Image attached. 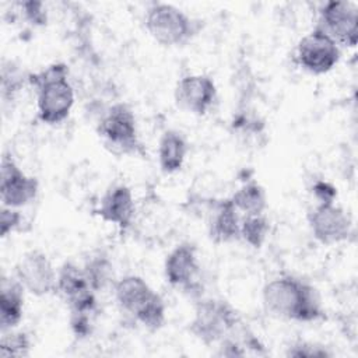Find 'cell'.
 <instances>
[{
  "instance_id": "cell-18",
  "label": "cell",
  "mask_w": 358,
  "mask_h": 358,
  "mask_svg": "<svg viewBox=\"0 0 358 358\" xmlns=\"http://www.w3.org/2000/svg\"><path fill=\"white\" fill-rule=\"evenodd\" d=\"M189 151L185 136L175 129L165 130L158 141V165L166 175L182 169Z\"/></svg>"
},
{
  "instance_id": "cell-12",
  "label": "cell",
  "mask_w": 358,
  "mask_h": 358,
  "mask_svg": "<svg viewBox=\"0 0 358 358\" xmlns=\"http://www.w3.org/2000/svg\"><path fill=\"white\" fill-rule=\"evenodd\" d=\"M217 99V85L210 76L189 74L182 77L175 88L176 105L193 115L203 116Z\"/></svg>"
},
{
  "instance_id": "cell-29",
  "label": "cell",
  "mask_w": 358,
  "mask_h": 358,
  "mask_svg": "<svg viewBox=\"0 0 358 358\" xmlns=\"http://www.w3.org/2000/svg\"><path fill=\"white\" fill-rule=\"evenodd\" d=\"M312 190H313L315 197L319 200L317 203H331L337 197L336 187L326 180L315 182Z\"/></svg>"
},
{
  "instance_id": "cell-13",
  "label": "cell",
  "mask_w": 358,
  "mask_h": 358,
  "mask_svg": "<svg viewBox=\"0 0 358 358\" xmlns=\"http://www.w3.org/2000/svg\"><path fill=\"white\" fill-rule=\"evenodd\" d=\"M200 266L196 248L192 243H180L175 246L166 256L164 263V274L166 282L185 291H193L199 287L196 277Z\"/></svg>"
},
{
  "instance_id": "cell-21",
  "label": "cell",
  "mask_w": 358,
  "mask_h": 358,
  "mask_svg": "<svg viewBox=\"0 0 358 358\" xmlns=\"http://www.w3.org/2000/svg\"><path fill=\"white\" fill-rule=\"evenodd\" d=\"M270 232V222L264 214L257 215H242L239 238L250 248L259 249L267 239Z\"/></svg>"
},
{
  "instance_id": "cell-15",
  "label": "cell",
  "mask_w": 358,
  "mask_h": 358,
  "mask_svg": "<svg viewBox=\"0 0 358 358\" xmlns=\"http://www.w3.org/2000/svg\"><path fill=\"white\" fill-rule=\"evenodd\" d=\"M241 214L231 199H222L211 204L208 213V236L215 243H227L239 239Z\"/></svg>"
},
{
  "instance_id": "cell-20",
  "label": "cell",
  "mask_w": 358,
  "mask_h": 358,
  "mask_svg": "<svg viewBox=\"0 0 358 358\" xmlns=\"http://www.w3.org/2000/svg\"><path fill=\"white\" fill-rule=\"evenodd\" d=\"M83 268L85 271L91 288L95 292L108 287L113 280V266L109 257L102 252L91 255L85 260Z\"/></svg>"
},
{
  "instance_id": "cell-22",
  "label": "cell",
  "mask_w": 358,
  "mask_h": 358,
  "mask_svg": "<svg viewBox=\"0 0 358 358\" xmlns=\"http://www.w3.org/2000/svg\"><path fill=\"white\" fill-rule=\"evenodd\" d=\"M133 317L148 330H159L166 320V306L162 296L155 292Z\"/></svg>"
},
{
  "instance_id": "cell-9",
  "label": "cell",
  "mask_w": 358,
  "mask_h": 358,
  "mask_svg": "<svg viewBox=\"0 0 358 358\" xmlns=\"http://www.w3.org/2000/svg\"><path fill=\"white\" fill-rule=\"evenodd\" d=\"M317 27L338 46L354 48L358 41V7L350 1H327L320 7Z\"/></svg>"
},
{
  "instance_id": "cell-8",
  "label": "cell",
  "mask_w": 358,
  "mask_h": 358,
  "mask_svg": "<svg viewBox=\"0 0 358 358\" xmlns=\"http://www.w3.org/2000/svg\"><path fill=\"white\" fill-rule=\"evenodd\" d=\"M308 225L313 238L322 245L344 242L352 231L350 214L334 201L317 203L308 213Z\"/></svg>"
},
{
  "instance_id": "cell-26",
  "label": "cell",
  "mask_w": 358,
  "mask_h": 358,
  "mask_svg": "<svg viewBox=\"0 0 358 358\" xmlns=\"http://www.w3.org/2000/svg\"><path fill=\"white\" fill-rule=\"evenodd\" d=\"M20 6H21L24 18L29 24H32L35 27H42V25H45L48 22V13L45 10L43 3L29 0V1L21 3Z\"/></svg>"
},
{
  "instance_id": "cell-16",
  "label": "cell",
  "mask_w": 358,
  "mask_h": 358,
  "mask_svg": "<svg viewBox=\"0 0 358 358\" xmlns=\"http://www.w3.org/2000/svg\"><path fill=\"white\" fill-rule=\"evenodd\" d=\"M115 299L119 308L134 316L155 294L140 275H124L115 282Z\"/></svg>"
},
{
  "instance_id": "cell-10",
  "label": "cell",
  "mask_w": 358,
  "mask_h": 358,
  "mask_svg": "<svg viewBox=\"0 0 358 358\" xmlns=\"http://www.w3.org/2000/svg\"><path fill=\"white\" fill-rule=\"evenodd\" d=\"M39 192L36 178L27 175L8 154H4L0 165V199L1 204L20 208L34 201Z\"/></svg>"
},
{
  "instance_id": "cell-23",
  "label": "cell",
  "mask_w": 358,
  "mask_h": 358,
  "mask_svg": "<svg viewBox=\"0 0 358 358\" xmlns=\"http://www.w3.org/2000/svg\"><path fill=\"white\" fill-rule=\"evenodd\" d=\"M31 347L29 338L24 331H15L14 329L1 331L0 338V355L1 357H24Z\"/></svg>"
},
{
  "instance_id": "cell-2",
  "label": "cell",
  "mask_w": 358,
  "mask_h": 358,
  "mask_svg": "<svg viewBox=\"0 0 358 358\" xmlns=\"http://www.w3.org/2000/svg\"><path fill=\"white\" fill-rule=\"evenodd\" d=\"M28 83L36 90L38 119L42 123L57 124L69 117L74 105V88L64 63H53L39 73L28 74Z\"/></svg>"
},
{
  "instance_id": "cell-1",
  "label": "cell",
  "mask_w": 358,
  "mask_h": 358,
  "mask_svg": "<svg viewBox=\"0 0 358 358\" xmlns=\"http://www.w3.org/2000/svg\"><path fill=\"white\" fill-rule=\"evenodd\" d=\"M262 299L266 310L281 319L309 323L324 316L316 288L292 275L268 281L263 287Z\"/></svg>"
},
{
  "instance_id": "cell-5",
  "label": "cell",
  "mask_w": 358,
  "mask_h": 358,
  "mask_svg": "<svg viewBox=\"0 0 358 358\" xmlns=\"http://www.w3.org/2000/svg\"><path fill=\"white\" fill-rule=\"evenodd\" d=\"M96 133L103 144L115 154H137L141 144L137 133L136 116L127 103L117 102L102 115Z\"/></svg>"
},
{
  "instance_id": "cell-7",
  "label": "cell",
  "mask_w": 358,
  "mask_h": 358,
  "mask_svg": "<svg viewBox=\"0 0 358 358\" xmlns=\"http://www.w3.org/2000/svg\"><path fill=\"white\" fill-rule=\"evenodd\" d=\"M15 278L24 289L35 296L57 291V270L48 255L39 249L25 252L15 264Z\"/></svg>"
},
{
  "instance_id": "cell-19",
  "label": "cell",
  "mask_w": 358,
  "mask_h": 358,
  "mask_svg": "<svg viewBox=\"0 0 358 358\" xmlns=\"http://www.w3.org/2000/svg\"><path fill=\"white\" fill-rule=\"evenodd\" d=\"M229 199L242 215L264 214L267 206L266 190L257 182H248L242 185Z\"/></svg>"
},
{
  "instance_id": "cell-17",
  "label": "cell",
  "mask_w": 358,
  "mask_h": 358,
  "mask_svg": "<svg viewBox=\"0 0 358 358\" xmlns=\"http://www.w3.org/2000/svg\"><path fill=\"white\" fill-rule=\"evenodd\" d=\"M24 287L17 278H1L0 329L7 331L20 324L24 313Z\"/></svg>"
},
{
  "instance_id": "cell-3",
  "label": "cell",
  "mask_w": 358,
  "mask_h": 358,
  "mask_svg": "<svg viewBox=\"0 0 358 358\" xmlns=\"http://www.w3.org/2000/svg\"><path fill=\"white\" fill-rule=\"evenodd\" d=\"M241 324L235 308L217 298H200L190 320V333L206 345L220 343Z\"/></svg>"
},
{
  "instance_id": "cell-25",
  "label": "cell",
  "mask_w": 358,
  "mask_h": 358,
  "mask_svg": "<svg viewBox=\"0 0 358 358\" xmlns=\"http://www.w3.org/2000/svg\"><path fill=\"white\" fill-rule=\"evenodd\" d=\"M21 221H22V215L18 208H13V207H7V206L1 204V208H0V235H1V238H6L7 235H10L15 229H18L21 225Z\"/></svg>"
},
{
  "instance_id": "cell-4",
  "label": "cell",
  "mask_w": 358,
  "mask_h": 358,
  "mask_svg": "<svg viewBox=\"0 0 358 358\" xmlns=\"http://www.w3.org/2000/svg\"><path fill=\"white\" fill-rule=\"evenodd\" d=\"M145 29L162 46H180L196 32V22L183 10L168 3H154L145 13Z\"/></svg>"
},
{
  "instance_id": "cell-11",
  "label": "cell",
  "mask_w": 358,
  "mask_h": 358,
  "mask_svg": "<svg viewBox=\"0 0 358 358\" xmlns=\"http://www.w3.org/2000/svg\"><path fill=\"white\" fill-rule=\"evenodd\" d=\"M57 291L66 299L70 312H96L95 291L83 267L73 262H64L57 270Z\"/></svg>"
},
{
  "instance_id": "cell-28",
  "label": "cell",
  "mask_w": 358,
  "mask_h": 358,
  "mask_svg": "<svg viewBox=\"0 0 358 358\" xmlns=\"http://www.w3.org/2000/svg\"><path fill=\"white\" fill-rule=\"evenodd\" d=\"M288 357H330L331 354L322 345H316L308 341H299L292 344L288 351H287Z\"/></svg>"
},
{
  "instance_id": "cell-6",
  "label": "cell",
  "mask_w": 358,
  "mask_h": 358,
  "mask_svg": "<svg viewBox=\"0 0 358 358\" xmlns=\"http://www.w3.org/2000/svg\"><path fill=\"white\" fill-rule=\"evenodd\" d=\"M341 57V49L337 42L323 29L316 27L296 45V62L310 74H326L333 70Z\"/></svg>"
},
{
  "instance_id": "cell-27",
  "label": "cell",
  "mask_w": 358,
  "mask_h": 358,
  "mask_svg": "<svg viewBox=\"0 0 358 358\" xmlns=\"http://www.w3.org/2000/svg\"><path fill=\"white\" fill-rule=\"evenodd\" d=\"M92 316L91 312H70V327L77 337L83 338L91 334Z\"/></svg>"
},
{
  "instance_id": "cell-14",
  "label": "cell",
  "mask_w": 358,
  "mask_h": 358,
  "mask_svg": "<svg viewBox=\"0 0 358 358\" xmlns=\"http://www.w3.org/2000/svg\"><path fill=\"white\" fill-rule=\"evenodd\" d=\"M95 214L105 222L113 224L123 234L126 232L136 214L133 193L126 185H115L102 196Z\"/></svg>"
},
{
  "instance_id": "cell-24",
  "label": "cell",
  "mask_w": 358,
  "mask_h": 358,
  "mask_svg": "<svg viewBox=\"0 0 358 358\" xmlns=\"http://www.w3.org/2000/svg\"><path fill=\"white\" fill-rule=\"evenodd\" d=\"M24 80L28 81V76H22V73L18 70V67H15L11 62L8 63V66H6V63L3 64L1 69V92H3V98H13L15 92L20 91V88L24 84Z\"/></svg>"
}]
</instances>
